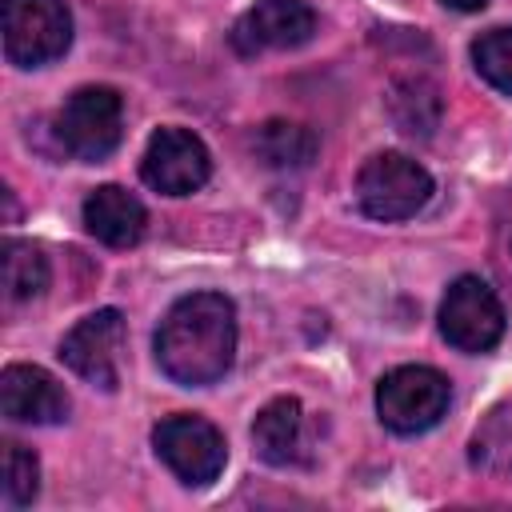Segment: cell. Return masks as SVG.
Listing matches in <instances>:
<instances>
[{"label": "cell", "mask_w": 512, "mask_h": 512, "mask_svg": "<svg viewBox=\"0 0 512 512\" xmlns=\"http://www.w3.org/2000/svg\"><path fill=\"white\" fill-rule=\"evenodd\" d=\"M236 356V308L220 292L180 296L156 332V364L184 388L216 384Z\"/></svg>", "instance_id": "6da1fadb"}, {"label": "cell", "mask_w": 512, "mask_h": 512, "mask_svg": "<svg viewBox=\"0 0 512 512\" xmlns=\"http://www.w3.org/2000/svg\"><path fill=\"white\" fill-rule=\"evenodd\" d=\"M52 132H56V144L72 160H88V164L104 160L124 136V100H120V92L104 88V84L76 88L64 100V108L56 112Z\"/></svg>", "instance_id": "7a4b0ae2"}, {"label": "cell", "mask_w": 512, "mask_h": 512, "mask_svg": "<svg viewBox=\"0 0 512 512\" xmlns=\"http://www.w3.org/2000/svg\"><path fill=\"white\" fill-rule=\"evenodd\" d=\"M448 400H452L448 380L436 368H424V364L392 368L376 384L380 424L400 432V436H416V432H428L432 424H440V416L448 412Z\"/></svg>", "instance_id": "3957f363"}, {"label": "cell", "mask_w": 512, "mask_h": 512, "mask_svg": "<svg viewBox=\"0 0 512 512\" xmlns=\"http://www.w3.org/2000/svg\"><path fill=\"white\" fill-rule=\"evenodd\" d=\"M356 200L372 220H408L432 200V176L404 152H376L356 176Z\"/></svg>", "instance_id": "277c9868"}, {"label": "cell", "mask_w": 512, "mask_h": 512, "mask_svg": "<svg viewBox=\"0 0 512 512\" xmlns=\"http://www.w3.org/2000/svg\"><path fill=\"white\" fill-rule=\"evenodd\" d=\"M4 56L16 68H40L72 44V16L64 0H4Z\"/></svg>", "instance_id": "5b68a950"}, {"label": "cell", "mask_w": 512, "mask_h": 512, "mask_svg": "<svg viewBox=\"0 0 512 512\" xmlns=\"http://www.w3.org/2000/svg\"><path fill=\"white\" fill-rule=\"evenodd\" d=\"M152 444H156V456L192 488L212 484L228 460V444H224L220 428L212 420L188 416V412L160 420L152 432Z\"/></svg>", "instance_id": "8992f818"}, {"label": "cell", "mask_w": 512, "mask_h": 512, "mask_svg": "<svg viewBox=\"0 0 512 512\" xmlns=\"http://www.w3.org/2000/svg\"><path fill=\"white\" fill-rule=\"evenodd\" d=\"M440 332L460 352H488L504 336V308L496 292L480 276H460L444 292L440 304Z\"/></svg>", "instance_id": "52a82bcc"}, {"label": "cell", "mask_w": 512, "mask_h": 512, "mask_svg": "<svg viewBox=\"0 0 512 512\" xmlns=\"http://www.w3.org/2000/svg\"><path fill=\"white\" fill-rule=\"evenodd\" d=\"M120 352H124V316L116 308H100L84 316L60 344V360L80 380L104 392L120 384Z\"/></svg>", "instance_id": "ba28073f"}, {"label": "cell", "mask_w": 512, "mask_h": 512, "mask_svg": "<svg viewBox=\"0 0 512 512\" xmlns=\"http://www.w3.org/2000/svg\"><path fill=\"white\" fill-rule=\"evenodd\" d=\"M212 172V156L204 148L200 136H192L188 128H160L152 132L144 160H140V176L148 188L164 192V196H188L196 192Z\"/></svg>", "instance_id": "9c48e42d"}, {"label": "cell", "mask_w": 512, "mask_h": 512, "mask_svg": "<svg viewBox=\"0 0 512 512\" xmlns=\"http://www.w3.org/2000/svg\"><path fill=\"white\" fill-rule=\"evenodd\" d=\"M312 444H316V424L296 396L268 400L252 420V448L264 464H276V468L308 464Z\"/></svg>", "instance_id": "30bf717a"}, {"label": "cell", "mask_w": 512, "mask_h": 512, "mask_svg": "<svg viewBox=\"0 0 512 512\" xmlns=\"http://www.w3.org/2000/svg\"><path fill=\"white\" fill-rule=\"evenodd\" d=\"M316 32V12L304 0H256L232 32V44L244 56L268 52V48H296L312 40Z\"/></svg>", "instance_id": "8fae6325"}, {"label": "cell", "mask_w": 512, "mask_h": 512, "mask_svg": "<svg viewBox=\"0 0 512 512\" xmlns=\"http://www.w3.org/2000/svg\"><path fill=\"white\" fill-rule=\"evenodd\" d=\"M0 408L16 424H60L68 416V392L36 364H8L0 372Z\"/></svg>", "instance_id": "7c38bea8"}, {"label": "cell", "mask_w": 512, "mask_h": 512, "mask_svg": "<svg viewBox=\"0 0 512 512\" xmlns=\"http://www.w3.org/2000/svg\"><path fill=\"white\" fill-rule=\"evenodd\" d=\"M144 224H148L144 204L120 184H100L84 200V228L108 248H132L144 236Z\"/></svg>", "instance_id": "4fadbf2b"}, {"label": "cell", "mask_w": 512, "mask_h": 512, "mask_svg": "<svg viewBox=\"0 0 512 512\" xmlns=\"http://www.w3.org/2000/svg\"><path fill=\"white\" fill-rule=\"evenodd\" d=\"M384 104H388L392 124L404 136H412V140H428L436 132V124H440V92L424 76H400V80H392Z\"/></svg>", "instance_id": "5bb4252c"}, {"label": "cell", "mask_w": 512, "mask_h": 512, "mask_svg": "<svg viewBox=\"0 0 512 512\" xmlns=\"http://www.w3.org/2000/svg\"><path fill=\"white\" fill-rule=\"evenodd\" d=\"M468 460L484 476H512V396L480 420L468 444Z\"/></svg>", "instance_id": "9a60e30c"}, {"label": "cell", "mask_w": 512, "mask_h": 512, "mask_svg": "<svg viewBox=\"0 0 512 512\" xmlns=\"http://www.w3.org/2000/svg\"><path fill=\"white\" fill-rule=\"evenodd\" d=\"M256 156L268 164V168H308L320 140L312 128L304 124H292V120H268L260 124L256 140H252Z\"/></svg>", "instance_id": "2e32d148"}, {"label": "cell", "mask_w": 512, "mask_h": 512, "mask_svg": "<svg viewBox=\"0 0 512 512\" xmlns=\"http://www.w3.org/2000/svg\"><path fill=\"white\" fill-rule=\"evenodd\" d=\"M48 288V260L28 240H4V296L8 300H32Z\"/></svg>", "instance_id": "e0dca14e"}, {"label": "cell", "mask_w": 512, "mask_h": 512, "mask_svg": "<svg viewBox=\"0 0 512 512\" xmlns=\"http://www.w3.org/2000/svg\"><path fill=\"white\" fill-rule=\"evenodd\" d=\"M472 60H476V72L496 92H508L512 96V28H488L472 44Z\"/></svg>", "instance_id": "ac0fdd59"}, {"label": "cell", "mask_w": 512, "mask_h": 512, "mask_svg": "<svg viewBox=\"0 0 512 512\" xmlns=\"http://www.w3.org/2000/svg\"><path fill=\"white\" fill-rule=\"evenodd\" d=\"M40 492V464H36V452L8 440L4 444V500L12 508H24L32 504Z\"/></svg>", "instance_id": "d6986e66"}, {"label": "cell", "mask_w": 512, "mask_h": 512, "mask_svg": "<svg viewBox=\"0 0 512 512\" xmlns=\"http://www.w3.org/2000/svg\"><path fill=\"white\" fill-rule=\"evenodd\" d=\"M448 8H456V12H476V8H484L488 0H444Z\"/></svg>", "instance_id": "ffe728a7"}]
</instances>
